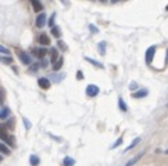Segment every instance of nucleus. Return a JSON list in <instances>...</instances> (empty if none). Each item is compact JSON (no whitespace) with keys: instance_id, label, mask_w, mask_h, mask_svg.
Masks as SVG:
<instances>
[{"instance_id":"a211bd4d","label":"nucleus","mask_w":168,"mask_h":166,"mask_svg":"<svg viewBox=\"0 0 168 166\" xmlns=\"http://www.w3.org/2000/svg\"><path fill=\"white\" fill-rule=\"evenodd\" d=\"M118 107H119V109H121L122 112H127L128 111V105L124 103V100H122V98H118Z\"/></svg>"},{"instance_id":"39448f33","label":"nucleus","mask_w":168,"mask_h":166,"mask_svg":"<svg viewBox=\"0 0 168 166\" xmlns=\"http://www.w3.org/2000/svg\"><path fill=\"white\" fill-rule=\"evenodd\" d=\"M38 85L40 89H43V90H49L50 86H52V83H50L49 78H39L38 79Z\"/></svg>"},{"instance_id":"c85d7f7f","label":"nucleus","mask_w":168,"mask_h":166,"mask_svg":"<svg viewBox=\"0 0 168 166\" xmlns=\"http://www.w3.org/2000/svg\"><path fill=\"white\" fill-rule=\"evenodd\" d=\"M3 101H4V91L0 89V105L3 104Z\"/></svg>"},{"instance_id":"2f4dec72","label":"nucleus","mask_w":168,"mask_h":166,"mask_svg":"<svg viewBox=\"0 0 168 166\" xmlns=\"http://www.w3.org/2000/svg\"><path fill=\"white\" fill-rule=\"evenodd\" d=\"M39 69V64H35V65H32V71H38Z\"/></svg>"},{"instance_id":"f03ea898","label":"nucleus","mask_w":168,"mask_h":166,"mask_svg":"<svg viewBox=\"0 0 168 166\" xmlns=\"http://www.w3.org/2000/svg\"><path fill=\"white\" fill-rule=\"evenodd\" d=\"M17 54H18V58L21 60V62L22 64H25V65H29L32 62V58H31V55L29 54H26L25 51H22V50H18L17 51Z\"/></svg>"},{"instance_id":"72a5a7b5","label":"nucleus","mask_w":168,"mask_h":166,"mask_svg":"<svg viewBox=\"0 0 168 166\" xmlns=\"http://www.w3.org/2000/svg\"><path fill=\"white\" fill-rule=\"evenodd\" d=\"M119 0H111V3H118Z\"/></svg>"},{"instance_id":"0eeeda50","label":"nucleus","mask_w":168,"mask_h":166,"mask_svg":"<svg viewBox=\"0 0 168 166\" xmlns=\"http://www.w3.org/2000/svg\"><path fill=\"white\" fill-rule=\"evenodd\" d=\"M38 42L42 44V46H49V44H50V37H49V35L40 33V35H39V37H38Z\"/></svg>"},{"instance_id":"cd10ccee","label":"nucleus","mask_w":168,"mask_h":166,"mask_svg":"<svg viewBox=\"0 0 168 166\" xmlns=\"http://www.w3.org/2000/svg\"><path fill=\"white\" fill-rule=\"evenodd\" d=\"M0 53H3V54H7V55H10V51H8V49H6V47H3V46H0Z\"/></svg>"},{"instance_id":"412c9836","label":"nucleus","mask_w":168,"mask_h":166,"mask_svg":"<svg viewBox=\"0 0 168 166\" xmlns=\"http://www.w3.org/2000/svg\"><path fill=\"white\" fill-rule=\"evenodd\" d=\"M139 143H140V137L135 138V140H133V141H132V143H131V145H129V147H127V150H125V151H131L132 148H135V147H136V145L139 144Z\"/></svg>"},{"instance_id":"4468645a","label":"nucleus","mask_w":168,"mask_h":166,"mask_svg":"<svg viewBox=\"0 0 168 166\" xmlns=\"http://www.w3.org/2000/svg\"><path fill=\"white\" fill-rule=\"evenodd\" d=\"M39 162H40V159H39L38 155H31L29 156V164H31V166H38Z\"/></svg>"},{"instance_id":"423d86ee","label":"nucleus","mask_w":168,"mask_h":166,"mask_svg":"<svg viewBox=\"0 0 168 166\" xmlns=\"http://www.w3.org/2000/svg\"><path fill=\"white\" fill-rule=\"evenodd\" d=\"M154 54H156V46L149 47L147 51H146V62H147V64H152V61H153V57H154Z\"/></svg>"},{"instance_id":"e433bc0d","label":"nucleus","mask_w":168,"mask_h":166,"mask_svg":"<svg viewBox=\"0 0 168 166\" xmlns=\"http://www.w3.org/2000/svg\"><path fill=\"white\" fill-rule=\"evenodd\" d=\"M167 105H168V104H167Z\"/></svg>"},{"instance_id":"c9c22d12","label":"nucleus","mask_w":168,"mask_h":166,"mask_svg":"<svg viewBox=\"0 0 168 166\" xmlns=\"http://www.w3.org/2000/svg\"><path fill=\"white\" fill-rule=\"evenodd\" d=\"M2 159H3V156H2V155H0V161H2Z\"/></svg>"},{"instance_id":"aec40b11","label":"nucleus","mask_w":168,"mask_h":166,"mask_svg":"<svg viewBox=\"0 0 168 166\" xmlns=\"http://www.w3.org/2000/svg\"><path fill=\"white\" fill-rule=\"evenodd\" d=\"M0 152H3L4 155H10V150H8L7 145H4L3 143H0Z\"/></svg>"},{"instance_id":"c756f323","label":"nucleus","mask_w":168,"mask_h":166,"mask_svg":"<svg viewBox=\"0 0 168 166\" xmlns=\"http://www.w3.org/2000/svg\"><path fill=\"white\" fill-rule=\"evenodd\" d=\"M24 124H25L26 129H31V123H29V120L26 118H24Z\"/></svg>"},{"instance_id":"4be33fe9","label":"nucleus","mask_w":168,"mask_h":166,"mask_svg":"<svg viewBox=\"0 0 168 166\" xmlns=\"http://www.w3.org/2000/svg\"><path fill=\"white\" fill-rule=\"evenodd\" d=\"M85 60L88 61V62H91V64L96 65L97 68H103V64H101V62H99V61H96V60H92V58H89V57H85Z\"/></svg>"},{"instance_id":"473e14b6","label":"nucleus","mask_w":168,"mask_h":166,"mask_svg":"<svg viewBox=\"0 0 168 166\" xmlns=\"http://www.w3.org/2000/svg\"><path fill=\"white\" fill-rule=\"evenodd\" d=\"M135 87H136V85H135V83H132V85H131V89H132V90H135Z\"/></svg>"},{"instance_id":"a878e982","label":"nucleus","mask_w":168,"mask_h":166,"mask_svg":"<svg viewBox=\"0 0 168 166\" xmlns=\"http://www.w3.org/2000/svg\"><path fill=\"white\" fill-rule=\"evenodd\" d=\"M54 18H56V14H53V15L50 17V20H49V26H50V28L54 26Z\"/></svg>"},{"instance_id":"7c9ffc66","label":"nucleus","mask_w":168,"mask_h":166,"mask_svg":"<svg viewBox=\"0 0 168 166\" xmlns=\"http://www.w3.org/2000/svg\"><path fill=\"white\" fill-rule=\"evenodd\" d=\"M77 79H78V81H81V79H83V73L81 72V71H78V72H77Z\"/></svg>"},{"instance_id":"f704fd0d","label":"nucleus","mask_w":168,"mask_h":166,"mask_svg":"<svg viewBox=\"0 0 168 166\" xmlns=\"http://www.w3.org/2000/svg\"><path fill=\"white\" fill-rule=\"evenodd\" d=\"M100 2H101V3H106V2H107V0H100Z\"/></svg>"},{"instance_id":"393cba45","label":"nucleus","mask_w":168,"mask_h":166,"mask_svg":"<svg viewBox=\"0 0 168 166\" xmlns=\"http://www.w3.org/2000/svg\"><path fill=\"white\" fill-rule=\"evenodd\" d=\"M57 46H58L60 49L63 50V51H65V50H67V46H65V43H64V42H61V40L57 42Z\"/></svg>"},{"instance_id":"ddd939ff","label":"nucleus","mask_w":168,"mask_h":166,"mask_svg":"<svg viewBox=\"0 0 168 166\" xmlns=\"http://www.w3.org/2000/svg\"><path fill=\"white\" fill-rule=\"evenodd\" d=\"M142 155H143V152H142V154H139V155H136V156H133V158H131L129 161H128L127 164H125V166H133L138 161H139L140 158H142Z\"/></svg>"},{"instance_id":"dca6fc26","label":"nucleus","mask_w":168,"mask_h":166,"mask_svg":"<svg viewBox=\"0 0 168 166\" xmlns=\"http://www.w3.org/2000/svg\"><path fill=\"white\" fill-rule=\"evenodd\" d=\"M97 50H99V54H100V55L106 54V43H104V42H100L99 46H97Z\"/></svg>"},{"instance_id":"9d476101","label":"nucleus","mask_w":168,"mask_h":166,"mask_svg":"<svg viewBox=\"0 0 168 166\" xmlns=\"http://www.w3.org/2000/svg\"><path fill=\"white\" fill-rule=\"evenodd\" d=\"M31 4H32V7H34V10L36 11V13H40V11L43 10V4H42L39 0H31Z\"/></svg>"},{"instance_id":"20e7f679","label":"nucleus","mask_w":168,"mask_h":166,"mask_svg":"<svg viewBox=\"0 0 168 166\" xmlns=\"http://www.w3.org/2000/svg\"><path fill=\"white\" fill-rule=\"evenodd\" d=\"M46 20H47L46 14L42 13V11H40V14H38V17H36V21H35V24H36L38 28H43V26L46 25Z\"/></svg>"},{"instance_id":"1a4fd4ad","label":"nucleus","mask_w":168,"mask_h":166,"mask_svg":"<svg viewBox=\"0 0 168 166\" xmlns=\"http://www.w3.org/2000/svg\"><path fill=\"white\" fill-rule=\"evenodd\" d=\"M147 94H149V90H146V89H140V90L132 93V97H133V98H143V97H146Z\"/></svg>"},{"instance_id":"f8f14e48","label":"nucleus","mask_w":168,"mask_h":166,"mask_svg":"<svg viewBox=\"0 0 168 166\" xmlns=\"http://www.w3.org/2000/svg\"><path fill=\"white\" fill-rule=\"evenodd\" d=\"M57 60H58V51H57V49L53 47V49H50V61L54 64Z\"/></svg>"},{"instance_id":"bb28decb","label":"nucleus","mask_w":168,"mask_h":166,"mask_svg":"<svg viewBox=\"0 0 168 166\" xmlns=\"http://www.w3.org/2000/svg\"><path fill=\"white\" fill-rule=\"evenodd\" d=\"M89 31H91V32H93V33H97V32H99V29L96 28V26L93 25V24H91V25H89Z\"/></svg>"},{"instance_id":"6e6552de","label":"nucleus","mask_w":168,"mask_h":166,"mask_svg":"<svg viewBox=\"0 0 168 166\" xmlns=\"http://www.w3.org/2000/svg\"><path fill=\"white\" fill-rule=\"evenodd\" d=\"M32 53H34V54L36 55L38 58H43L44 55L47 54V50L44 49V47H38V49H34V50H32Z\"/></svg>"},{"instance_id":"2eb2a0df","label":"nucleus","mask_w":168,"mask_h":166,"mask_svg":"<svg viewBox=\"0 0 168 166\" xmlns=\"http://www.w3.org/2000/svg\"><path fill=\"white\" fill-rule=\"evenodd\" d=\"M75 165V159H72L71 156H65L63 161V166H74Z\"/></svg>"},{"instance_id":"7ed1b4c3","label":"nucleus","mask_w":168,"mask_h":166,"mask_svg":"<svg viewBox=\"0 0 168 166\" xmlns=\"http://www.w3.org/2000/svg\"><path fill=\"white\" fill-rule=\"evenodd\" d=\"M99 91H100L99 86H96V85H88V87H86V96H88V97H96L99 94Z\"/></svg>"},{"instance_id":"f3484780","label":"nucleus","mask_w":168,"mask_h":166,"mask_svg":"<svg viewBox=\"0 0 168 166\" xmlns=\"http://www.w3.org/2000/svg\"><path fill=\"white\" fill-rule=\"evenodd\" d=\"M63 62H64L63 57H58V60H57L54 62V65H53V69H54V71H60V68L63 67Z\"/></svg>"},{"instance_id":"9b49d317","label":"nucleus","mask_w":168,"mask_h":166,"mask_svg":"<svg viewBox=\"0 0 168 166\" xmlns=\"http://www.w3.org/2000/svg\"><path fill=\"white\" fill-rule=\"evenodd\" d=\"M8 116H10V108L4 107V108L0 111V119H2V120H6Z\"/></svg>"},{"instance_id":"5701e85b","label":"nucleus","mask_w":168,"mask_h":166,"mask_svg":"<svg viewBox=\"0 0 168 166\" xmlns=\"http://www.w3.org/2000/svg\"><path fill=\"white\" fill-rule=\"evenodd\" d=\"M122 141H124V138H122V137H119V138H118V140H117V141H115V143H114V144H113V145H111V147H110V148H111V150H114V148L119 147V145H121V144H122Z\"/></svg>"},{"instance_id":"b1692460","label":"nucleus","mask_w":168,"mask_h":166,"mask_svg":"<svg viewBox=\"0 0 168 166\" xmlns=\"http://www.w3.org/2000/svg\"><path fill=\"white\" fill-rule=\"evenodd\" d=\"M0 61L4 62V64H11V62H13V58L11 57H0Z\"/></svg>"},{"instance_id":"f257e3e1","label":"nucleus","mask_w":168,"mask_h":166,"mask_svg":"<svg viewBox=\"0 0 168 166\" xmlns=\"http://www.w3.org/2000/svg\"><path fill=\"white\" fill-rule=\"evenodd\" d=\"M0 138H2L4 143H7L8 145H11V147H16V140H14V137L8 134L7 129H6L3 124H0Z\"/></svg>"},{"instance_id":"6ab92c4d","label":"nucleus","mask_w":168,"mask_h":166,"mask_svg":"<svg viewBox=\"0 0 168 166\" xmlns=\"http://www.w3.org/2000/svg\"><path fill=\"white\" fill-rule=\"evenodd\" d=\"M52 35L54 37H60V36H61V31H60L58 26H53V28H52Z\"/></svg>"}]
</instances>
